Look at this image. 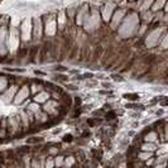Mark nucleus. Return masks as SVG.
Masks as SVG:
<instances>
[{"label":"nucleus","mask_w":168,"mask_h":168,"mask_svg":"<svg viewBox=\"0 0 168 168\" xmlns=\"http://www.w3.org/2000/svg\"><path fill=\"white\" fill-rule=\"evenodd\" d=\"M41 142H43L42 136H33V138H29L28 139V143L29 144H32V143H41Z\"/></svg>","instance_id":"5"},{"label":"nucleus","mask_w":168,"mask_h":168,"mask_svg":"<svg viewBox=\"0 0 168 168\" xmlns=\"http://www.w3.org/2000/svg\"><path fill=\"white\" fill-rule=\"evenodd\" d=\"M111 77H113L114 80H116V81H124V79L121 77L120 75H111Z\"/></svg>","instance_id":"8"},{"label":"nucleus","mask_w":168,"mask_h":168,"mask_svg":"<svg viewBox=\"0 0 168 168\" xmlns=\"http://www.w3.org/2000/svg\"><path fill=\"white\" fill-rule=\"evenodd\" d=\"M123 97L126 99V100H129V101H136L139 99V95L138 94H124Z\"/></svg>","instance_id":"3"},{"label":"nucleus","mask_w":168,"mask_h":168,"mask_svg":"<svg viewBox=\"0 0 168 168\" xmlns=\"http://www.w3.org/2000/svg\"><path fill=\"white\" fill-rule=\"evenodd\" d=\"M62 142H65V143H71V142H73V135L72 134H65L63 138H62Z\"/></svg>","instance_id":"6"},{"label":"nucleus","mask_w":168,"mask_h":168,"mask_svg":"<svg viewBox=\"0 0 168 168\" xmlns=\"http://www.w3.org/2000/svg\"><path fill=\"white\" fill-rule=\"evenodd\" d=\"M86 123H87L89 126L94 128V126H96V125H99V124H101V120L97 119V118H91V119H87Z\"/></svg>","instance_id":"2"},{"label":"nucleus","mask_w":168,"mask_h":168,"mask_svg":"<svg viewBox=\"0 0 168 168\" xmlns=\"http://www.w3.org/2000/svg\"><path fill=\"white\" fill-rule=\"evenodd\" d=\"M55 81H67L68 80V77H65V76H62V75H59V76H56L55 79H53Z\"/></svg>","instance_id":"7"},{"label":"nucleus","mask_w":168,"mask_h":168,"mask_svg":"<svg viewBox=\"0 0 168 168\" xmlns=\"http://www.w3.org/2000/svg\"><path fill=\"white\" fill-rule=\"evenodd\" d=\"M104 118L106 121H111L116 118V113L114 111V110H109L108 113H104Z\"/></svg>","instance_id":"1"},{"label":"nucleus","mask_w":168,"mask_h":168,"mask_svg":"<svg viewBox=\"0 0 168 168\" xmlns=\"http://www.w3.org/2000/svg\"><path fill=\"white\" fill-rule=\"evenodd\" d=\"M125 108H128V109H139V110H144V106H143V105H135V104H126Z\"/></svg>","instance_id":"4"},{"label":"nucleus","mask_w":168,"mask_h":168,"mask_svg":"<svg viewBox=\"0 0 168 168\" xmlns=\"http://www.w3.org/2000/svg\"><path fill=\"white\" fill-rule=\"evenodd\" d=\"M102 85H104V86H105L106 89H109V87H111V83H106V82H104V83H102Z\"/></svg>","instance_id":"11"},{"label":"nucleus","mask_w":168,"mask_h":168,"mask_svg":"<svg viewBox=\"0 0 168 168\" xmlns=\"http://www.w3.org/2000/svg\"><path fill=\"white\" fill-rule=\"evenodd\" d=\"M67 89H68V90H71V91H77V90H79V87H76L75 85H68Z\"/></svg>","instance_id":"9"},{"label":"nucleus","mask_w":168,"mask_h":168,"mask_svg":"<svg viewBox=\"0 0 168 168\" xmlns=\"http://www.w3.org/2000/svg\"><path fill=\"white\" fill-rule=\"evenodd\" d=\"M55 70H56V71H57V70H58V71H67V68H66V67H62V66H58V67L55 68Z\"/></svg>","instance_id":"10"}]
</instances>
